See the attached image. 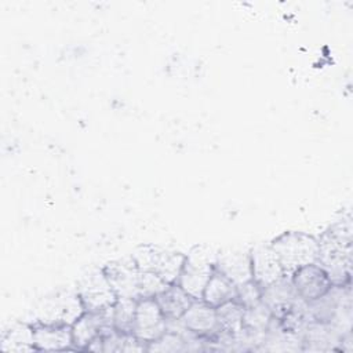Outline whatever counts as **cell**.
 I'll list each match as a JSON object with an SVG mask.
<instances>
[{"label": "cell", "instance_id": "3", "mask_svg": "<svg viewBox=\"0 0 353 353\" xmlns=\"http://www.w3.org/2000/svg\"><path fill=\"white\" fill-rule=\"evenodd\" d=\"M216 252L208 245H196L185 256L176 284L193 299H201L204 287L215 272Z\"/></svg>", "mask_w": 353, "mask_h": 353}, {"label": "cell", "instance_id": "17", "mask_svg": "<svg viewBox=\"0 0 353 353\" xmlns=\"http://www.w3.org/2000/svg\"><path fill=\"white\" fill-rule=\"evenodd\" d=\"M1 350L17 352V353L36 350L33 325H29L25 323L14 324L8 331L3 334Z\"/></svg>", "mask_w": 353, "mask_h": 353}, {"label": "cell", "instance_id": "19", "mask_svg": "<svg viewBox=\"0 0 353 353\" xmlns=\"http://www.w3.org/2000/svg\"><path fill=\"white\" fill-rule=\"evenodd\" d=\"M170 284L165 283L161 277L152 272L139 270V283H138V299L141 298H156L161 294Z\"/></svg>", "mask_w": 353, "mask_h": 353}, {"label": "cell", "instance_id": "7", "mask_svg": "<svg viewBox=\"0 0 353 353\" xmlns=\"http://www.w3.org/2000/svg\"><path fill=\"white\" fill-rule=\"evenodd\" d=\"M77 295L85 312H99L110 307L117 301V296L109 284L103 270L94 272L84 277L77 287Z\"/></svg>", "mask_w": 353, "mask_h": 353}, {"label": "cell", "instance_id": "2", "mask_svg": "<svg viewBox=\"0 0 353 353\" xmlns=\"http://www.w3.org/2000/svg\"><path fill=\"white\" fill-rule=\"evenodd\" d=\"M277 255L285 277L302 266L316 263L319 254L317 239L303 232H284L269 244Z\"/></svg>", "mask_w": 353, "mask_h": 353}, {"label": "cell", "instance_id": "18", "mask_svg": "<svg viewBox=\"0 0 353 353\" xmlns=\"http://www.w3.org/2000/svg\"><path fill=\"white\" fill-rule=\"evenodd\" d=\"M137 302L138 299L134 298H117L113 305V325L116 331L132 334Z\"/></svg>", "mask_w": 353, "mask_h": 353}, {"label": "cell", "instance_id": "5", "mask_svg": "<svg viewBox=\"0 0 353 353\" xmlns=\"http://www.w3.org/2000/svg\"><path fill=\"white\" fill-rule=\"evenodd\" d=\"M84 312L85 310L77 291L59 292L52 298H47L39 306L37 323L72 325Z\"/></svg>", "mask_w": 353, "mask_h": 353}, {"label": "cell", "instance_id": "8", "mask_svg": "<svg viewBox=\"0 0 353 353\" xmlns=\"http://www.w3.org/2000/svg\"><path fill=\"white\" fill-rule=\"evenodd\" d=\"M290 280L298 298L305 303L324 296L332 288L327 273L317 262L299 268L290 276Z\"/></svg>", "mask_w": 353, "mask_h": 353}, {"label": "cell", "instance_id": "13", "mask_svg": "<svg viewBox=\"0 0 353 353\" xmlns=\"http://www.w3.org/2000/svg\"><path fill=\"white\" fill-rule=\"evenodd\" d=\"M36 350H69L74 349L72 325L65 324H33Z\"/></svg>", "mask_w": 353, "mask_h": 353}, {"label": "cell", "instance_id": "16", "mask_svg": "<svg viewBox=\"0 0 353 353\" xmlns=\"http://www.w3.org/2000/svg\"><path fill=\"white\" fill-rule=\"evenodd\" d=\"M236 295L237 287L226 276L215 269L204 287L201 299L216 309L218 306L236 299Z\"/></svg>", "mask_w": 353, "mask_h": 353}, {"label": "cell", "instance_id": "6", "mask_svg": "<svg viewBox=\"0 0 353 353\" xmlns=\"http://www.w3.org/2000/svg\"><path fill=\"white\" fill-rule=\"evenodd\" d=\"M167 331V319L154 298H141L132 325V335L146 346L159 339Z\"/></svg>", "mask_w": 353, "mask_h": 353}, {"label": "cell", "instance_id": "15", "mask_svg": "<svg viewBox=\"0 0 353 353\" xmlns=\"http://www.w3.org/2000/svg\"><path fill=\"white\" fill-rule=\"evenodd\" d=\"M218 317V332L234 338V341L244 331V306L236 299L226 302L216 307Z\"/></svg>", "mask_w": 353, "mask_h": 353}, {"label": "cell", "instance_id": "11", "mask_svg": "<svg viewBox=\"0 0 353 353\" xmlns=\"http://www.w3.org/2000/svg\"><path fill=\"white\" fill-rule=\"evenodd\" d=\"M181 320L186 330L200 338H210L218 332L216 309L203 299H194Z\"/></svg>", "mask_w": 353, "mask_h": 353}, {"label": "cell", "instance_id": "20", "mask_svg": "<svg viewBox=\"0 0 353 353\" xmlns=\"http://www.w3.org/2000/svg\"><path fill=\"white\" fill-rule=\"evenodd\" d=\"M261 298H262V288L254 280H250L237 287L236 301L240 302L244 307H250L259 303Z\"/></svg>", "mask_w": 353, "mask_h": 353}, {"label": "cell", "instance_id": "4", "mask_svg": "<svg viewBox=\"0 0 353 353\" xmlns=\"http://www.w3.org/2000/svg\"><path fill=\"white\" fill-rule=\"evenodd\" d=\"M185 256L181 252L157 245H141L132 254V259L139 270L152 272L168 284L178 281Z\"/></svg>", "mask_w": 353, "mask_h": 353}, {"label": "cell", "instance_id": "14", "mask_svg": "<svg viewBox=\"0 0 353 353\" xmlns=\"http://www.w3.org/2000/svg\"><path fill=\"white\" fill-rule=\"evenodd\" d=\"M167 320H176L183 316L190 303L194 301L176 283L170 284L161 294L154 298Z\"/></svg>", "mask_w": 353, "mask_h": 353}, {"label": "cell", "instance_id": "10", "mask_svg": "<svg viewBox=\"0 0 353 353\" xmlns=\"http://www.w3.org/2000/svg\"><path fill=\"white\" fill-rule=\"evenodd\" d=\"M250 254L252 280L262 290L285 277L280 261L270 245H258Z\"/></svg>", "mask_w": 353, "mask_h": 353}, {"label": "cell", "instance_id": "1", "mask_svg": "<svg viewBox=\"0 0 353 353\" xmlns=\"http://www.w3.org/2000/svg\"><path fill=\"white\" fill-rule=\"evenodd\" d=\"M352 216H342L319 239L317 263L332 285H349L352 276Z\"/></svg>", "mask_w": 353, "mask_h": 353}, {"label": "cell", "instance_id": "12", "mask_svg": "<svg viewBox=\"0 0 353 353\" xmlns=\"http://www.w3.org/2000/svg\"><path fill=\"white\" fill-rule=\"evenodd\" d=\"M215 269L226 276L236 287L252 280L251 254L243 250H228L216 254Z\"/></svg>", "mask_w": 353, "mask_h": 353}, {"label": "cell", "instance_id": "9", "mask_svg": "<svg viewBox=\"0 0 353 353\" xmlns=\"http://www.w3.org/2000/svg\"><path fill=\"white\" fill-rule=\"evenodd\" d=\"M102 270L117 298L138 299L139 269L132 256L110 262Z\"/></svg>", "mask_w": 353, "mask_h": 353}]
</instances>
